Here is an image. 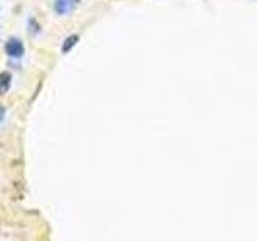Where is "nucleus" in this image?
I'll use <instances>...</instances> for the list:
<instances>
[{"mask_svg": "<svg viewBox=\"0 0 257 241\" xmlns=\"http://www.w3.org/2000/svg\"><path fill=\"white\" fill-rule=\"evenodd\" d=\"M76 7V4L72 0H55L53 8L58 15H68L72 12V8Z\"/></svg>", "mask_w": 257, "mask_h": 241, "instance_id": "2", "label": "nucleus"}, {"mask_svg": "<svg viewBox=\"0 0 257 241\" xmlns=\"http://www.w3.org/2000/svg\"><path fill=\"white\" fill-rule=\"evenodd\" d=\"M12 74L8 71H4V72H0V95H5L8 90H10V87H12Z\"/></svg>", "mask_w": 257, "mask_h": 241, "instance_id": "3", "label": "nucleus"}, {"mask_svg": "<svg viewBox=\"0 0 257 241\" xmlns=\"http://www.w3.org/2000/svg\"><path fill=\"white\" fill-rule=\"evenodd\" d=\"M5 53L13 60H20L24 55V45L18 37H12L5 42Z\"/></svg>", "mask_w": 257, "mask_h": 241, "instance_id": "1", "label": "nucleus"}, {"mask_svg": "<svg viewBox=\"0 0 257 241\" xmlns=\"http://www.w3.org/2000/svg\"><path fill=\"white\" fill-rule=\"evenodd\" d=\"M72 2H74V4H76V5H77V4H79V2H80V0H72Z\"/></svg>", "mask_w": 257, "mask_h": 241, "instance_id": "6", "label": "nucleus"}, {"mask_svg": "<svg viewBox=\"0 0 257 241\" xmlns=\"http://www.w3.org/2000/svg\"><path fill=\"white\" fill-rule=\"evenodd\" d=\"M5 114H7V109H5V106L0 104V123H2V120L5 119Z\"/></svg>", "mask_w": 257, "mask_h": 241, "instance_id": "5", "label": "nucleus"}, {"mask_svg": "<svg viewBox=\"0 0 257 241\" xmlns=\"http://www.w3.org/2000/svg\"><path fill=\"white\" fill-rule=\"evenodd\" d=\"M77 42H79V36L77 34H71V36H68L66 39H64V42H63V45H61V53H69L72 48H74L76 45H77Z\"/></svg>", "mask_w": 257, "mask_h": 241, "instance_id": "4", "label": "nucleus"}]
</instances>
